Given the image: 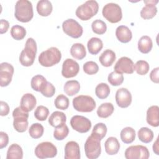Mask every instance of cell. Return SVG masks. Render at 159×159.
Here are the masks:
<instances>
[{
    "label": "cell",
    "mask_w": 159,
    "mask_h": 159,
    "mask_svg": "<svg viewBox=\"0 0 159 159\" xmlns=\"http://www.w3.org/2000/svg\"><path fill=\"white\" fill-rule=\"evenodd\" d=\"M37 47L33 38H28L26 40L25 47L19 55V61L22 66H30L35 60L37 53Z\"/></svg>",
    "instance_id": "cell-1"
},
{
    "label": "cell",
    "mask_w": 159,
    "mask_h": 159,
    "mask_svg": "<svg viewBox=\"0 0 159 159\" xmlns=\"http://www.w3.org/2000/svg\"><path fill=\"white\" fill-rule=\"evenodd\" d=\"M15 17L21 22H29L34 16L32 4L28 0H19L15 5Z\"/></svg>",
    "instance_id": "cell-2"
},
{
    "label": "cell",
    "mask_w": 159,
    "mask_h": 159,
    "mask_svg": "<svg viewBox=\"0 0 159 159\" xmlns=\"http://www.w3.org/2000/svg\"><path fill=\"white\" fill-rule=\"evenodd\" d=\"M61 58V53L60 50L55 47H52L43 51L39 56L38 60L43 66L50 67L58 63Z\"/></svg>",
    "instance_id": "cell-3"
},
{
    "label": "cell",
    "mask_w": 159,
    "mask_h": 159,
    "mask_svg": "<svg viewBox=\"0 0 159 159\" xmlns=\"http://www.w3.org/2000/svg\"><path fill=\"white\" fill-rule=\"evenodd\" d=\"M99 4L96 1L89 0L79 6L75 12L76 16L81 20H88L98 12Z\"/></svg>",
    "instance_id": "cell-4"
},
{
    "label": "cell",
    "mask_w": 159,
    "mask_h": 159,
    "mask_svg": "<svg viewBox=\"0 0 159 159\" xmlns=\"http://www.w3.org/2000/svg\"><path fill=\"white\" fill-rule=\"evenodd\" d=\"M72 103L74 109L81 112H90L96 106L94 99L88 95H80L75 97Z\"/></svg>",
    "instance_id": "cell-5"
},
{
    "label": "cell",
    "mask_w": 159,
    "mask_h": 159,
    "mask_svg": "<svg viewBox=\"0 0 159 159\" xmlns=\"http://www.w3.org/2000/svg\"><path fill=\"white\" fill-rule=\"evenodd\" d=\"M101 140L91 134L84 143V152L86 157L89 159L98 158L101 153Z\"/></svg>",
    "instance_id": "cell-6"
},
{
    "label": "cell",
    "mask_w": 159,
    "mask_h": 159,
    "mask_svg": "<svg viewBox=\"0 0 159 159\" xmlns=\"http://www.w3.org/2000/svg\"><path fill=\"white\" fill-rule=\"evenodd\" d=\"M103 17L111 23H117L122 18V9L119 5L109 2L104 5L102 10Z\"/></svg>",
    "instance_id": "cell-7"
},
{
    "label": "cell",
    "mask_w": 159,
    "mask_h": 159,
    "mask_svg": "<svg viewBox=\"0 0 159 159\" xmlns=\"http://www.w3.org/2000/svg\"><path fill=\"white\" fill-rule=\"evenodd\" d=\"M14 118L13 127L18 132H24L28 128L29 113L23 111L21 107H16L12 112Z\"/></svg>",
    "instance_id": "cell-8"
},
{
    "label": "cell",
    "mask_w": 159,
    "mask_h": 159,
    "mask_svg": "<svg viewBox=\"0 0 159 159\" xmlns=\"http://www.w3.org/2000/svg\"><path fill=\"white\" fill-rule=\"evenodd\" d=\"M34 152L35 156L40 159L53 158L57 154V148L52 142H43L37 145Z\"/></svg>",
    "instance_id": "cell-9"
},
{
    "label": "cell",
    "mask_w": 159,
    "mask_h": 159,
    "mask_svg": "<svg viewBox=\"0 0 159 159\" xmlns=\"http://www.w3.org/2000/svg\"><path fill=\"white\" fill-rule=\"evenodd\" d=\"M62 29L66 35L74 39L80 38L83 32L82 26L73 19L65 20L62 24Z\"/></svg>",
    "instance_id": "cell-10"
},
{
    "label": "cell",
    "mask_w": 159,
    "mask_h": 159,
    "mask_svg": "<svg viewBox=\"0 0 159 159\" xmlns=\"http://www.w3.org/2000/svg\"><path fill=\"white\" fill-rule=\"evenodd\" d=\"M124 154L127 159H147L150 157L148 148L142 145L129 147L125 150Z\"/></svg>",
    "instance_id": "cell-11"
},
{
    "label": "cell",
    "mask_w": 159,
    "mask_h": 159,
    "mask_svg": "<svg viewBox=\"0 0 159 159\" xmlns=\"http://www.w3.org/2000/svg\"><path fill=\"white\" fill-rule=\"evenodd\" d=\"M70 125L73 129L82 134L88 132L92 125L91 122L89 119L79 115H76L71 117Z\"/></svg>",
    "instance_id": "cell-12"
},
{
    "label": "cell",
    "mask_w": 159,
    "mask_h": 159,
    "mask_svg": "<svg viewBox=\"0 0 159 159\" xmlns=\"http://www.w3.org/2000/svg\"><path fill=\"white\" fill-rule=\"evenodd\" d=\"M80 71L79 64L71 58H66L62 64L61 75L66 78L76 76Z\"/></svg>",
    "instance_id": "cell-13"
},
{
    "label": "cell",
    "mask_w": 159,
    "mask_h": 159,
    "mask_svg": "<svg viewBox=\"0 0 159 159\" xmlns=\"http://www.w3.org/2000/svg\"><path fill=\"white\" fill-rule=\"evenodd\" d=\"M14 68L13 66L7 62L1 63L0 85L1 87L8 86L12 81Z\"/></svg>",
    "instance_id": "cell-14"
},
{
    "label": "cell",
    "mask_w": 159,
    "mask_h": 159,
    "mask_svg": "<svg viewBox=\"0 0 159 159\" xmlns=\"http://www.w3.org/2000/svg\"><path fill=\"white\" fill-rule=\"evenodd\" d=\"M134 62L130 58L122 57L117 60L114 68V71L119 73L132 74L134 71Z\"/></svg>",
    "instance_id": "cell-15"
},
{
    "label": "cell",
    "mask_w": 159,
    "mask_h": 159,
    "mask_svg": "<svg viewBox=\"0 0 159 159\" xmlns=\"http://www.w3.org/2000/svg\"><path fill=\"white\" fill-rule=\"evenodd\" d=\"M115 98L117 106L121 108L129 107L132 102V94L127 88H121L117 89Z\"/></svg>",
    "instance_id": "cell-16"
},
{
    "label": "cell",
    "mask_w": 159,
    "mask_h": 159,
    "mask_svg": "<svg viewBox=\"0 0 159 159\" xmlns=\"http://www.w3.org/2000/svg\"><path fill=\"white\" fill-rule=\"evenodd\" d=\"M145 6L142 7L140 11V16L143 19H150L154 17L157 13V8L156 4L158 1L156 0H148L144 1Z\"/></svg>",
    "instance_id": "cell-17"
},
{
    "label": "cell",
    "mask_w": 159,
    "mask_h": 159,
    "mask_svg": "<svg viewBox=\"0 0 159 159\" xmlns=\"http://www.w3.org/2000/svg\"><path fill=\"white\" fill-rule=\"evenodd\" d=\"M65 159H80V148L78 143L75 141H70L66 143L65 147Z\"/></svg>",
    "instance_id": "cell-18"
},
{
    "label": "cell",
    "mask_w": 159,
    "mask_h": 159,
    "mask_svg": "<svg viewBox=\"0 0 159 159\" xmlns=\"http://www.w3.org/2000/svg\"><path fill=\"white\" fill-rule=\"evenodd\" d=\"M36 104L35 97L31 93H26L21 98L20 107L23 111L29 112L35 108Z\"/></svg>",
    "instance_id": "cell-19"
},
{
    "label": "cell",
    "mask_w": 159,
    "mask_h": 159,
    "mask_svg": "<svg viewBox=\"0 0 159 159\" xmlns=\"http://www.w3.org/2000/svg\"><path fill=\"white\" fill-rule=\"evenodd\" d=\"M147 123L154 127L159 125V107L157 105L150 106L147 111Z\"/></svg>",
    "instance_id": "cell-20"
},
{
    "label": "cell",
    "mask_w": 159,
    "mask_h": 159,
    "mask_svg": "<svg viewBox=\"0 0 159 159\" xmlns=\"http://www.w3.org/2000/svg\"><path fill=\"white\" fill-rule=\"evenodd\" d=\"M116 35L119 41L122 43H128L132 38V33L125 25H119L116 30Z\"/></svg>",
    "instance_id": "cell-21"
},
{
    "label": "cell",
    "mask_w": 159,
    "mask_h": 159,
    "mask_svg": "<svg viewBox=\"0 0 159 159\" xmlns=\"http://www.w3.org/2000/svg\"><path fill=\"white\" fill-rule=\"evenodd\" d=\"M106 152L109 155H114L118 153L120 149V143L116 137H110L104 143Z\"/></svg>",
    "instance_id": "cell-22"
},
{
    "label": "cell",
    "mask_w": 159,
    "mask_h": 159,
    "mask_svg": "<svg viewBox=\"0 0 159 159\" xmlns=\"http://www.w3.org/2000/svg\"><path fill=\"white\" fill-rule=\"evenodd\" d=\"M66 121V115L60 111H55L50 116L48 119V123L50 125L55 128L65 124Z\"/></svg>",
    "instance_id": "cell-23"
},
{
    "label": "cell",
    "mask_w": 159,
    "mask_h": 159,
    "mask_svg": "<svg viewBox=\"0 0 159 159\" xmlns=\"http://www.w3.org/2000/svg\"><path fill=\"white\" fill-rule=\"evenodd\" d=\"M116 58V56L115 52L112 50L106 49L101 54L99 60L102 66L109 67L112 65Z\"/></svg>",
    "instance_id": "cell-24"
},
{
    "label": "cell",
    "mask_w": 159,
    "mask_h": 159,
    "mask_svg": "<svg viewBox=\"0 0 159 159\" xmlns=\"http://www.w3.org/2000/svg\"><path fill=\"white\" fill-rule=\"evenodd\" d=\"M37 11L38 14L43 17L49 16L53 9L52 2L48 0L39 1L37 4Z\"/></svg>",
    "instance_id": "cell-25"
},
{
    "label": "cell",
    "mask_w": 159,
    "mask_h": 159,
    "mask_svg": "<svg viewBox=\"0 0 159 159\" xmlns=\"http://www.w3.org/2000/svg\"><path fill=\"white\" fill-rule=\"evenodd\" d=\"M153 47L152 39L148 35H143L138 41V49L144 54L149 53Z\"/></svg>",
    "instance_id": "cell-26"
},
{
    "label": "cell",
    "mask_w": 159,
    "mask_h": 159,
    "mask_svg": "<svg viewBox=\"0 0 159 159\" xmlns=\"http://www.w3.org/2000/svg\"><path fill=\"white\" fill-rule=\"evenodd\" d=\"M87 47L89 53L92 55L98 54L103 47L102 41L98 37H92L91 38L88 43Z\"/></svg>",
    "instance_id": "cell-27"
},
{
    "label": "cell",
    "mask_w": 159,
    "mask_h": 159,
    "mask_svg": "<svg viewBox=\"0 0 159 159\" xmlns=\"http://www.w3.org/2000/svg\"><path fill=\"white\" fill-rule=\"evenodd\" d=\"M70 54L76 59H83L86 55V52L84 45L81 43H74L70 48Z\"/></svg>",
    "instance_id": "cell-28"
},
{
    "label": "cell",
    "mask_w": 159,
    "mask_h": 159,
    "mask_svg": "<svg viewBox=\"0 0 159 159\" xmlns=\"http://www.w3.org/2000/svg\"><path fill=\"white\" fill-rule=\"evenodd\" d=\"M114 111V106L111 102H104L101 104L97 109L98 116L101 118H107L113 113Z\"/></svg>",
    "instance_id": "cell-29"
},
{
    "label": "cell",
    "mask_w": 159,
    "mask_h": 159,
    "mask_svg": "<svg viewBox=\"0 0 159 159\" xmlns=\"http://www.w3.org/2000/svg\"><path fill=\"white\" fill-rule=\"evenodd\" d=\"M23 158V151L22 147L17 144L13 143L10 145L7 152V159H22Z\"/></svg>",
    "instance_id": "cell-30"
},
{
    "label": "cell",
    "mask_w": 159,
    "mask_h": 159,
    "mask_svg": "<svg viewBox=\"0 0 159 159\" xmlns=\"http://www.w3.org/2000/svg\"><path fill=\"white\" fill-rule=\"evenodd\" d=\"M63 90L68 96H73L80 91V83L76 80H69L64 84Z\"/></svg>",
    "instance_id": "cell-31"
},
{
    "label": "cell",
    "mask_w": 159,
    "mask_h": 159,
    "mask_svg": "<svg viewBox=\"0 0 159 159\" xmlns=\"http://www.w3.org/2000/svg\"><path fill=\"white\" fill-rule=\"evenodd\" d=\"M135 131L130 127H126L124 128L120 132V139L126 144L132 143L135 139Z\"/></svg>",
    "instance_id": "cell-32"
},
{
    "label": "cell",
    "mask_w": 159,
    "mask_h": 159,
    "mask_svg": "<svg viewBox=\"0 0 159 159\" xmlns=\"http://www.w3.org/2000/svg\"><path fill=\"white\" fill-rule=\"evenodd\" d=\"M47 81L45 78L41 75H37L32 77L30 81L31 88L36 91L40 92L47 83Z\"/></svg>",
    "instance_id": "cell-33"
},
{
    "label": "cell",
    "mask_w": 159,
    "mask_h": 159,
    "mask_svg": "<svg viewBox=\"0 0 159 159\" xmlns=\"http://www.w3.org/2000/svg\"><path fill=\"white\" fill-rule=\"evenodd\" d=\"M139 139L145 143H150L152 141L154 135L153 131L148 127H143L139 129L137 133Z\"/></svg>",
    "instance_id": "cell-34"
},
{
    "label": "cell",
    "mask_w": 159,
    "mask_h": 159,
    "mask_svg": "<svg viewBox=\"0 0 159 159\" xmlns=\"http://www.w3.org/2000/svg\"><path fill=\"white\" fill-rule=\"evenodd\" d=\"M110 93V88L106 83H101L98 84L95 88V94L96 96L101 99L107 98Z\"/></svg>",
    "instance_id": "cell-35"
},
{
    "label": "cell",
    "mask_w": 159,
    "mask_h": 159,
    "mask_svg": "<svg viewBox=\"0 0 159 159\" xmlns=\"http://www.w3.org/2000/svg\"><path fill=\"white\" fill-rule=\"evenodd\" d=\"M43 132L44 128L40 123H34L29 129V134L30 136L34 139L40 138L43 135Z\"/></svg>",
    "instance_id": "cell-36"
},
{
    "label": "cell",
    "mask_w": 159,
    "mask_h": 159,
    "mask_svg": "<svg viewBox=\"0 0 159 159\" xmlns=\"http://www.w3.org/2000/svg\"><path fill=\"white\" fill-rule=\"evenodd\" d=\"M11 35L16 40H22L26 35L25 29L19 25H13L11 29Z\"/></svg>",
    "instance_id": "cell-37"
},
{
    "label": "cell",
    "mask_w": 159,
    "mask_h": 159,
    "mask_svg": "<svg viewBox=\"0 0 159 159\" xmlns=\"http://www.w3.org/2000/svg\"><path fill=\"white\" fill-rule=\"evenodd\" d=\"M107 131V129L106 125L104 123L99 122L94 126L91 134L101 140L106 136Z\"/></svg>",
    "instance_id": "cell-38"
},
{
    "label": "cell",
    "mask_w": 159,
    "mask_h": 159,
    "mask_svg": "<svg viewBox=\"0 0 159 159\" xmlns=\"http://www.w3.org/2000/svg\"><path fill=\"white\" fill-rule=\"evenodd\" d=\"M91 28L93 32L98 35L104 34L107 30L106 24L101 19H96L91 24Z\"/></svg>",
    "instance_id": "cell-39"
},
{
    "label": "cell",
    "mask_w": 159,
    "mask_h": 159,
    "mask_svg": "<svg viewBox=\"0 0 159 159\" xmlns=\"http://www.w3.org/2000/svg\"><path fill=\"white\" fill-rule=\"evenodd\" d=\"M69 134V129L66 124L56 127L53 132V137L57 140H63Z\"/></svg>",
    "instance_id": "cell-40"
},
{
    "label": "cell",
    "mask_w": 159,
    "mask_h": 159,
    "mask_svg": "<svg viewBox=\"0 0 159 159\" xmlns=\"http://www.w3.org/2000/svg\"><path fill=\"white\" fill-rule=\"evenodd\" d=\"M134 69L137 74L140 75H145L148 72L150 66L147 61L140 60L135 63L134 66Z\"/></svg>",
    "instance_id": "cell-41"
},
{
    "label": "cell",
    "mask_w": 159,
    "mask_h": 159,
    "mask_svg": "<svg viewBox=\"0 0 159 159\" xmlns=\"http://www.w3.org/2000/svg\"><path fill=\"white\" fill-rule=\"evenodd\" d=\"M108 82L112 86H117L120 84L124 81V76L122 73H119L114 71L109 73L107 77Z\"/></svg>",
    "instance_id": "cell-42"
},
{
    "label": "cell",
    "mask_w": 159,
    "mask_h": 159,
    "mask_svg": "<svg viewBox=\"0 0 159 159\" xmlns=\"http://www.w3.org/2000/svg\"><path fill=\"white\" fill-rule=\"evenodd\" d=\"M56 108L61 110H66L69 106V99L64 94H59L57 96L54 101Z\"/></svg>",
    "instance_id": "cell-43"
},
{
    "label": "cell",
    "mask_w": 159,
    "mask_h": 159,
    "mask_svg": "<svg viewBox=\"0 0 159 159\" xmlns=\"http://www.w3.org/2000/svg\"><path fill=\"white\" fill-rule=\"evenodd\" d=\"M49 114V110L44 106H39L34 112L35 117L40 121H44L47 119Z\"/></svg>",
    "instance_id": "cell-44"
},
{
    "label": "cell",
    "mask_w": 159,
    "mask_h": 159,
    "mask_svg": "<svg viewBox=\"0 0 159 159\" xmlns=\"http://www.w3.org/2000/svg\"><path fill=\"white\" fill-rule=\"evenodd\" d=\"M83 68L84 73L89 75H94L99 71L98 65L93 61H89L86 62L83 65Z\"/></svg>",
    "instance_id": "cell-45"
},
{
    "label": "cell",
    "mask_w": 159,
    "mask_h": 159,
    "mask_svg": "<svg viewBox=\"0 0 159 159\" xmlns=\"http://www.w3.org/2000/svg\"><path fill=\"white\" fill-rule=\"evenodd\" d=\"M40 93L45 97L51 98L55 93V88L51 83L47 81Z\"/></svg>",
    "instance_id": "cell-46"
},
{
    "label": "cell",
    "mask_w": 159,
    "mask_h": 159,
    "mask_svg": "<svg viewBox=\"0 0 159 159\" xmlns=\"http://www.w3.org/2000/svg\"><path fill=\"white\" fill-rule=\"evenodd\" d=\"M9 142V137L4 132H0V148L2 149L6 147Z\"/></svg>",
    "instance_id": "cell-47"
},
{
    "label": "cell",
    "mask_w": 159,
    "mask_h": 159,
    "mask_svg": "<svg viewBox=\"0 0 159 159\" xmlns=\"http://www.w3.org/2000/svg\"><path fill=\"white\" fill-rule=\"evenodd\" d=\"M158 71H159V68L157 67V68H153L150 73V78L151 81L155 83H159Z\"/></svg>",
    "instance_id": "cell-48"
},
{
    "label": "cell",
    "mask_w": 159,
    "mask_h": 159,
    "mask_svg": "<svg viewBox=\"0 0 159 159\" xmlns=\"http://www.w3.org/2000/svg\"><path fill=\"white\" fill-rule=\"evenodd\" d=\"M0 106H1V112L0 114L1 116H6L9 112V106L7 102L1 101L0 102Z\"/></svg>",
    "instance_id": "cell-49"
},
{
    "label": "cell",
    "mask_w": 159,
    "mask_h": 159,
    "mask_svg": "<svg viewBox=\"0 0 159 159\" xmlns=\"http://www.w3.org/2000/svg\"><path fill=\"white\" fill-rule=\"evenodd\" d=\"M9 27V23L5 19H1L0 20V34L6 33Z\"/></svg>",
    "instance_id": "cell-50"
},
{
    "label": "cell",
    "mask_w": 159,
    "mask_h": 159,
    "mask_svg": "<svg viewBox=\"0 0 159 159\" xmlns=\"http://www.w3.org/2000/svg\"><path fill=\"white\" fill-rule=\"evenodd\" d=\"M153 152H154L157 155H159L158 137H157V139H156L155 142H154V143H153Z\"/></svg>",
    "instance_id": "cell-51"
}]
</instances>
